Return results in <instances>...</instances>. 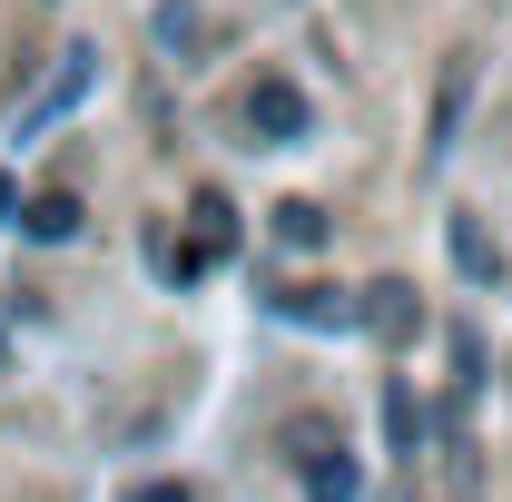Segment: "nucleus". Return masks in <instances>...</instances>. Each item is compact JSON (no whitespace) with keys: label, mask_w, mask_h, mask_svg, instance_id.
I'll return each instance as SVG.
<instances>
[{"label":"nucleus","mask_w":512,"mask_h":502,"mask_svg":"<svg viewBox=\"0 0 512 502\" xmlns=\"http://www.w3.org/2000/svg\"><path fill=\"white\" fill-rule=\"evenodd\" d=\"M0 217H10V178H0Z\"/></svg>","instance_id":"0eeeda50"},{"label":"nucleus","mask_w":512,"mask_h":502,"mask_svg":"<svg viewBox=\"0 0 512 502\" xmlns=\"http://www.w3.org/2000/svg\"><path fill=\"white\" fill-rule=\"evenodd\" d=\"M453 256H463V276H483V286L503 276V256L483 247V227H463V217H453Z\"/></svg>","instance_id":"20e7f679"},{"label":"nucleus","mask_w":512,"mask_h":502,"mask_svg":"<svg viewBox=\"0 0 512 502\" xmlns=\"http://www.w3.org/2000/svg\"><path fill=\"white\" fill-rule=\"evenodd\" d=\"M306 502H355V463H345L335 443H316V453H306Z\"/></svg>","instance_id":"f03ea898"},{"label":"nucleus","mask_w":512,"mask_h":502,"mask_svg":"<svg viewBox=\"0 0 512 502\" xmlns=\"http://www.w3.org/2000/svg\"><path fill=\"white\" fill-rule=\"evenodd\" d=\"M128 502H197L188 483H148V493H128Z\"/></svg>","instance_id":"423d86ee"},{"label":"nucleus","mask_w":512,"mask_h":502,"mask_svg":"<svg viewBox=\"0 0 512 502\" xmlns=\"http://www.w3.org/2000/svg\"><path fill=\"white\" fill-rule=\"evenodd\" d=\"M247 119H256V138L276 148V138H296L306 128V99L286 89V79H256V99H247Z\"/></svg>","instance_id":"f257e3e1"},{"label":"nucleus","mask_w":512,"mask_h":502,"mask_svg":"<svg viewBox=\"0 0 512 502\" xmlns=\"http://www.w3.org/2000/svg\"><path fill=\"white\" fill-rule=\"evenodd\" d=\"M276 237H286V247H325V217L316 207H276Z\"/></svg>","instance_id":"39448f33"},{"label":"nucleus","mask_w":512,"mask_h":502,"mask_svg":"<svg viewBox=\"0 0 512 502\" xmlns=\"http://www.w3.org/2000/svg\"><path fill=\"white\" fill-rule=\"evenodd\" d=\"M20 227H30L40 247H60V237H79V197H30V207H20Z\"/></svg>","instance_id":"7ed1b4c3"}]
</instances>
